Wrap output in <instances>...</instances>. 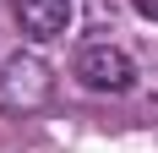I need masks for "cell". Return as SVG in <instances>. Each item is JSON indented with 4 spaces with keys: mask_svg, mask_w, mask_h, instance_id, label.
Returning a JSON list of instances; mask_svg holds the SVG:
<instances>
[{
    "mask_svg": "<svg viewBox=\"0 0 158 153\" xmlns=\"http://www.w3.org/2000/svg\"><path fill=\"white\" fill-rule=\"evenodd\" d=\"M49 98H55V71L38 55L16 49L0 60V109L6 115H38Z\"/></svg>",
    "mask_w": 158,
    "mask_h": 153,
    "instance_id": "1",
    "label": "cell"
},
{
    "mask_svg": "<svg viewBox=\"0 0 158 153\" xmlns=\"http://www.w3.org/2000/svg\"><path fill=\"white\" fill-rule=\"evenodd\" d=\"M71 71H77V82L87 93H126L136 82V66H131V55L120 44H82Z\"/></svg>",
    "mask_w": 158,
    "mask_h": 153,
    "instance_id": "2",
    "label": "cell"
},
{
    "mask_svg": "<svg viewBox=\"0 0 158 153\" xmlns=\"http://www.w3.org/2000/svg\"><path fill=\"white\" fill-rule=\"evenodd\" d=\"M11 16L33 44H55L71 28V0H11Z\"/></svg>",
    "mask_w": 158,
    "mask_h": 153,
    "instance_id": "3",
    "label": "cell"
},
{
    "mask_svg": "<svg viewBox=\"0 0 158 153\" xmlns=\"http://www.w3.org/2000/svg\"><path fill=\"white\" fill-rule=\"evenodd\" d=\"M131 11L142 16V22H158V0H131Z\"/></svg>",
    "mask_w": 158,
    "mask_h": 153,
    "instance_id": "4",
    "label": "cell"
}]
</instances>
